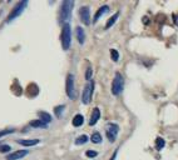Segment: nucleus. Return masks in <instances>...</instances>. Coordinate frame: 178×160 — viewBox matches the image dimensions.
<instances>
[{
    "label": "nucleus",
    "instance_id": "bb28decb",
    "mask_svg": "<svg viewBox=\"0 0 178 160\" xmlns=\"http://www.w3.org/2000/svg\"><path fill=\"white\" fill-rule=\"evenodd\" d=\"M174 23H176V25L178 26V16H176V18H174Z\"/></svg>",
    "mask_w": 178,
    "mask_h": 160
},
{
    "label": "nucleus",
    "instance_id": "f3484780",
    "mask_svg": "<svg viewBox=\"0 0 178 160\" xmlns=\"http://www.w3.org/2000/svg\"><path fill=\"white\" fill-rule=\"evenodd\" d=\"M118 16H119V14H118V13H116V14H114V15H113L111 19H109V20H108V23L105 24V29H109V28H111V26H112V25H113V24L117 21Z\"/></svg>",
    "mask_w": 178,
    "mask_h": 160
},
{
    "label": "nucleus",
    "instance_id": "6e6552de",
    "mask_svg": "<svg viewBox=\"0 0 178 160\" xmlns=\"http://www.w3.org/2000/svg\"><path fill=\"white\" fill-rule=\"evenodd\" d=\"M79 16H80L81 21H83L85 25H89L90 24V11H89V8H87V6L80 8V10H79Z\"/></svg>",
    "mask_w": 178,
    "mask_h": 160
},
{
    "label": "nucleus",
    "instance_id": "1a4fd4ad",
    "mask_svg": "<svg viewBox=\"0 0 178 160\" xmlns=\"http://www.w3.org/2000/svg\"><path fill=\"white\" fill-rule=\"evenodd\" d=\"M28 150H18V151H14L6 156V160H18V159H21L24 158L25 155H28Z\"/></svg>",
    "mask_w": 178,
    "mask_h": 160
},
{
    "label": "nucleus",
    "instance_id": "4be33fe9",
    "mask_svg": "<svg viewBox=\"0 0 178 160\" xmlns=\"http://www.w3.org/2000/svg\"><path fill=\"white\" fill-rule=\"evenodd\" d=\"M111 55H112V59H113L114 61H118L119 54H118V51H117L116 49H112V50H111Z\"/></svg>",
    "mask_w": 178,
    "mask_h": 160
},
{
    "label": "nucleus",
    "instance_id": "5701e85b",
    "mask_svg": "<svg viewBox=\"0 0 178 160\" xmlns=\"http://www.w3.org/2000/svg\"><path fill=\"white\" fill-rule=\"evenodd\" d=\"M11 133H14V129H5L3 131H0V138H3L5 135H8V134H11Z\"/></svg>",
    "mask_w": 178,
    "mask_h": 160
},
{
    "label": "nucleus",
    "instance_id": "9d476101",
    "mask_svg": "<svg viewBox=\"0 0 178 160\" xmlns=\"http://www.w3.org/2000/svg\"><path fill=\"white\" fill-rule=\"evenodd\" d=\"M99 118H100V110L98 108H95L93 110V113H92V116H90V120H89V125H94L99 120Z\"/></svg>",
    "mask_w": 178,
    "mask_h": 160
},
{
    "label": "nucleus",
    "instance_id": "0eeeda50",
    "mask_svg": "<svg viewBox=\"0 0 178 160\" xmlns=\"http://www.w3.org/2000/svg\"><path fill=\"white\" fill-rule=\"evenodd\" d=\"M105 131H107V136H108L109 141H111V143H114V141H116V138H117V135H118V131H119L118 125H117V124H113V123L108 124Z\"/></svg>",
    "mask_w": 178,
    "mask_h": 160
},
{
    "label": "nucleus",
    "instance_id": "39448f33",
    "mask_svg": "<svg viewBox=\"0 0 178 160\" xmlns=\"http://www.w3.org/2000/svg\"><path fill=\"white\" fill-rule=\"evenodd\" d=\"M66 95L70 99H75L77 98V91H75V85H74V76L73 74H69L66 78Z\"/></svg>",
    "mask_w": 178,
    "mask_h": 160
},
{
    "label": "nucleus",
    "instance_id": "b1692460",
    "mask_svg": "<svg viewBox=\"0 0 178 160\" xmlns=\"http://www.w3.org/2000/svg\"><path fill=\"white\" fill-rule=\"evenodd\" d=\"M10 149V145H2L0 146V153H9Z\"/></svg>",
    "mask_w": 178,
    "mask_h": 160
},
{
    "label": "nucleus",
    "instance_id": "a878e982",
    "mask_svg": "<svg viewBox=\"0 0 178 160\" xmlns=\"http://www.w3.org/2000/svg\"><path fill=\"white\" fill-rule=\"evenodd\" d=\"M92 73H93V71H92V69L89 68V69L87 70V74H85V79H88V80H90V78H92Z\"/></svg>",
    "mask_w": 178,
    "mask_h": 160
},
{
    "label": "nucleus",
    "instance_id": "393cba45",
    "mask_svg": "<svg viewBox=\"0 0 178 160\" xmlns=\"http://www.w3.org/2000/svg\"><path fill=\"white\" fill-rule=\"evenodd\" d=\"M85 155L88 156V158H95L98 155V153L97 151H93V150H88L87 153H85Z\"/></svg>",
    "mask_w": 178,
    "mask_h": 160
},
{
    "label": "nucleus",
    "instance_id": "f03ea898",
    "mask_svg": "<svg viewBox=\"0 0 178 160\" xmlns=\"http://www.w3.org/2000/svg\"><path fill=\"white\" fill-rule=\"evenodd\" d=\"M73 5H74V2H68V0L62 3V8H60V21L62 23L66 21L68 19L70 18Z\"/></svg>",
    "mask_w": 178,
    "mask_h": 160
},
{
    "label": "nucleus",
    "instance_id": "f257e3e1",
    "mask_svg": "<svg viewBox=\"0 0 178 160\" xmlns=\"http://www.w3.org/2000/svg\"><path fill=\"white\" fill-rule=\"evenodd\" d=\"M60 40H62V46L64 50H68L72 43V31H70V25L68 23H64L63 29H62V35H60Z\"/></svg>",
    "mask_w": 178,
    "mask_h": 160
},
{
    "label": "nucleus",
    "instance_id": "a211bd4d",
    "mask_svg": "<svg viewBox=\"0 0 178 160\" xmlns=\"http://www.w3.org/2000/svg\"><path fill=\"white\" fill-rule=\"evenodd\" d=\"M90 140L94 143V144H99L100 141H102V135L99 134V133H93V135H92V138H90Z\"/></svg>",
    "mask_w": 178,
    "mask_h": 160
},
{
    "label": "nucleus",
    "instance_id": "4468645a",
    "mask_svg": "<svg viewBox=\"0 0 178 160\" xmlns=\"http://www.w3.org/2000/svg\"><path fill=\"white\" fill-rule=\"evenodd\" d=\"M108 10H109V8H108L107 5H105V6H102L100 9H98V11L95 13V15H94V23H95V21H98V20H99V18H100L102 15H104Z\"/></svg>",
    "mask_w": 178,
    "mask_h": 160
},
{
    "label": "nucleus",
    "instance_id": "423d86ee",
    "mask_svg": "<svg viewBox=\"0 0 178 160\" xmlns=\"http://www.w3.org/2000/svg\"><path fill=\"white\" fill-rule=\"evenodd\" d=\"M93 91H94V82L90 80V82L84 86V90H83V95H81V101H83V104H89L90 103Z\"/></svg>",
    "mask_w": 178,
    "mask_h": 160
},
{
    "label": "nucleus",
    "instance_id": "6ab92c4d",
    "mask_svg": "<svg viewBox=\"0 0 178 160\" xmlns=\"http://www.w3.org/2000/svg\"><path fill=\"white\" fill-rule=\"evenodd\" d=\"M164 144H166V141H164L162 138H157L156 139V149L157 150H162L163 146H164Z\"/></svg>",
    "mask_w": 178,
    "mask_h": 160
},
{
    "label": "nucleus",
    "instance_id": "20e7f679",
    "mask_svg": "<svg viewBox=\"0 0 178 160\" xmlns=\"http://www.w3.org/2000/svg\"><path fill=\"white\" fill-rule=\"evenodd\" d=\"M26 5H28V2H20V3H18L17 4V6L11 10V13L8 15V19H6V23H10V21H13L15 18H18L21 13L24 11V9L26 8Z\"/></svg>",
    "mask_w": 178,
    "mask_h": 160
},
{
    "label": "nucleus",
    "instance_id": "f8f14e48",
    "mask_svg": "<svg viewBox=\"0 0 178 160\" xmlns=\"http://www.w3.org/2000/svg\"><path fill=\"white\" fill-rule=\"evenodd\" d=\"M38 115H39V120H42V122L45 123L47 125H48V123L51 122V116H50V114H48V113H45V111H39Z\"/></svg>",
    "mask_w": 178,
    "mask_h": 160
},
{
    "label": "nucleus",
    "instance_id": "dca6fc26",
    "mask_svg": "<svg viewBox=\"0 0 178 160\" xmlns=\"http://www.w3.org/2000/svg\"><path fill=\"white\" fill-rule=\"evenodd\" d=\"M30 126H33V128H43V129H47V124L45 123H43L42 120H39V119H36V120H33V122H30Z\"/></svg>",
    "mask_w": 178,
    "mask_h": 160
},
{
    "label": "nucleus",
    "instance_id": "ddd939ff",
    "mask_svg": "<svg viewBox=\"0 0 178 160\" xmlns=\"http://www.w3.org/2000/svg\"><path fill=\"white\" fill-rule=\"evenodd\" d=\"M39 139H28V140H18V143L20 145H24V146H34L36 144H39Z\"/></svg>",
    "mask_w": 178,
    "mask_h": 160
},
{
    "label": "nucleus",
    "instance_id": "7ed1b4c3",
    "mask_svg": "<svg viewBox=\"0 0 178 160\" xmlns=\"http://www.w3.org/2000/svg\"><path fill=\"white\" fill-rule=\"evenodd\" d=\"M123 88H124V79H123V76L119 73H117L114 79H113V83H112L113 95H119L120 93L123 91Z\"/></svg>",
    "mask_w": 178,
    "mask_h": 160
},
{
    "label": "nucleus",
    "instance_id": "2eb2a0df",
    "mask_svg": "<svg viewBox=\"0 0 178 160\" xmlns=\"http://www.w3.org/2000/svg\"><path fill=\"white\" fill-rule=\"evenodd\" d=\"M83 123H84V118H83V115H80V114L75 115L74 119H73V122H72V124L74 126H80V125H83Z\"/></svg>",
    "mask_w": 178,
    "mask_h": 160
},
{
    "label": "nucleus",
    "instance_id": "aec40b11",
    "mask_svg": "<svg viewBox=\"0 0 178 160\" xmlns=\"http://www.w3.org/2000/svg\"><path fill=\"white\" fill-rule=\"evenodd\" d=\"M87 141H88V136H87V135H80L78 139H75V144H77V145L85 144Z\"/></svg>",
    "mask_w": 178,
    "mask_h": 160
},
{
    "label": "nucleus",
    "instance_id": "cd10ccee",
    "mask_svg": "<svg viewBox=\"0 0 178 160\" xmlns=\"http://www.w3.org/2000/svg\"><path fill=\"white\" fill-rule=\"evenodd\" d=\"M116 155H117V151L113 154V156H112V159H111V160H114V159H116Z\"/></svg>",
    "mask_w": 178,
    "mask_h": 160
},
{
    "label": "nucleus",
    "instance_id": "9b49d317",
    "mask_svg": "<svg viewBox=\"0 0 178 160\" xmlns=\"http://www.w3.org/2000/svg\"><path fill=\"white\" fill-rule=\"evenodd\" d=\"M75 34H77V39H78V42H79L80 44H84V42H85V34H84L83 28H80V26H78L77 30H75Z\"/></svg>",
    "mask_w": 178,
    "mask_h": 160
},
{
    "label": "nucleus",
    "instance_id": "412c9836",
    "mask_svg": "<svg viewBox=\"0 0 178 160\" xmlns=\"http://www.w3.org/2000/svg\"><path fill=\"white\" fill-rule=\"evenodd\" d=\"M64 108H65V106H64V105H60V106H57V108H55V109H54V111H55V115H57L58 118H59V116L62 115V113H63Z\"/></svg>",
    "mask_w": 178,
    "mask_h": 160
}]
</instances>
